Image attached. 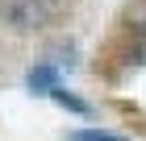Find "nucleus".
I'll return each mask as SVG.
<instances>
[{
	"label": "nucleus",
	"mask_w": 146,
	"mask_h": 141,
	"mask_svg": "<svg viewBox=\"0 0 146 141\" xmlns=\"http://www.w3.org/2000/svg\"><path fill=\"white\" fill-rule=\"evenodd\" d=\"M54 12H58V0H0L4 25H13V29H21V33L50 25Z\"/></svg>",
	"instance_id": "nucleus-1"
},
{
	"label": "nucleus",
	"mask_w": 146,
	"mask_h": 141,
	"mask_svg": "<svg viewBox=\"0 0 146 141\" xmlns=\"http://www.w3.org/2000/svg\"><path fill=\"white\" fill-rule=\"evenodd\" d=\"M25 79H29V87H34V91H46V96L58 87V83H54V66H34Z\"/></svg>",
	"instance_id": "nucleus-2"
},
{
	"label": "nucleus",
	"mask_w": 146,
	"mask_h": 141,
	"mask_svg": "<svg viewBox=\"0 0 146 141\" xmlns=\"http://www.w3.org/2000/svg\"><path fill=\"white\" fill-rule=\"evenodd\" d=\"M50 96H54L58 104H63V108H71V112H79V116H88V104H84V100H75V96H67V91H63V87H54V91H50Z\"/></svg>",
	"instance_id": "nucleus-3"
},
{
	"label": "nucleus",
	"mask_w": 146,
	"mask_h": 141,
	"mask_svg": "<svg viewBox=\"0 0 146 141\" xmlns=\"http://www.w3.org/2000/svg\"><path fill=\"white\" fill-rule=\"evenodd\" d=\"M71 141H125V137H117V133H100V129H79V133H71Z\"/></svg>",
	"instance_id": "nucleus-4"
}]
</instances>
